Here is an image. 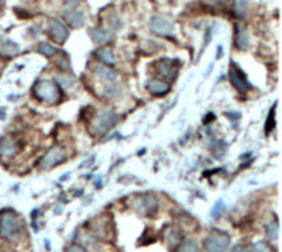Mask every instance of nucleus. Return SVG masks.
Masks as SVG:
<instances>
[{
	"label": "nucleus",
	"instance_id": "1a4fd4ad",
	"mask_svg": "<svg viewBox=\"0 0 282 252\" xmlns=\"http://www.w3.org/2000/svg\"><path fill=\"white\" fill-rule=\"evenodd\" d=\"M149 26H150L152 33L162 35V37H168V35L173 32V23L168 18H164V17H153L150 20Z\"/></svg>",
	"mask_w": 282,
	"mask_h": 252
},
{
	"label": "nucleus",
	"instance_id": "c85d7f7f",
	"mask_svg": "<svg viewBox=\"0 0 282 252\" xmlns=\"http://www.w3.org/2000/svg\"><path fill=\"white\" fill-rule=\"evenodd\" d=\"M65 2H66V4H71V5H73V4H78V2H80V0H65Z\"/></svg>",
	"mask_w": 282,
	"mask_h": 252
},
{
	"label": "nucleus",
	"instance_id": "f3484780",
	"mask_svg": "<svg viewBox=\"0 0 282 252\" xmlns=\"http://www.w3.org/2000/svg\"><path fill=\"white\" fill-rule=\"evenodd\" d=\"M94 73H96V76H97V78H99L101 81H106V82L116 81V73L112 71L111 66L99 65V66L94 68Z\"/></svg>",
	"mask_w": 282,
	"mask_h": 252
},
{
	"label": "nucleus",
	"instance_id": "b1692460",
	"mask_svg": "<svg viewBox=\"0 0 282 252\" xmlns=\"http://www.w3.org/2000/svg\"><path fill=\"white\" fill-rule=\"evenodd\" d=\"M274 125H276V106L271 109V114L267 117V124H266V134H269V132L274 129Z\"/></svg>",
	"mask_w": 282,
	"mask_h": 252
},
{
	"label": "nucleus",
	"instance_id": "20e7f679",
	"mask_svg": "<svg viewBox=\"0 0 282 252\" xmlns=\"http://www.w3.org/2000/svg\"><path fill=\"white\" fill-rule=\"evenodd\" d=\"M134 209H136V213H139L140 216H152L155 211H157L159 208V200L155 198L153 194H139L136 200L132 203Z\"/></svg>",
	"mask_w": 282,
	"mask_h": 252
},
{
	"label": "nucleus",
	"instance_id": "cd10ccee",
	"mask_svg": "<svg viewBox=\"0 0 282 252\" xmlns=\"http://www.w3.org/2000/svg\"><path fill=\"white\" fill-rule=\"evenodd\" d=\"M68 252H88L84 247H81V246H71L68 249Z\"/></svg>",
	"mask_w": 282,
	"mask_h": 252
},
{
	"label": "nucleus",
	"instance_id": "412c9836",
	"mask_svg": "<svg viewBox=\"0 0 282 252\" xmlns=\"http://www.w3.org/2000/svg\"><path fill=\"white\" fill-rule=\"evenodd\" d=\"M56 82H58L60 86L65 88V89L74 88V79L71 78V76H68V74H58V76H56Z\"/></svg>",
	"mask_w": 282,
	"mask_h": 252
},
{
	"label": "nucleus",
	"instance_id": "6ab92c4d",
	"mask_svg": "<svg viewBox=\"0 0 282 252\" xmlns=\"http://www.w3.org/2000/svg\"><path fill=\"white\" fill-rule=\"evenodd\" d=\"M38 53L43 54L45 58H52V56H55L56 53H58V48L50 45V43H40L38 45Z\"/></svg>",
	"mask_w": 282,
	"mask_h": 252
},
{
	"label": "nucleus",
	"instance_id": "9d476101",
	"mask_svg": "<svg viewBox=\"0 0 282 252\" xmlns=\"http://www.w3.org/2000/svg\"><path fill=\"white\" fill-rule=\"evenodd\" d=\"M48 33L56 43H63L68 38V28L56 18L50 20V23H48Z\"/></svg>",
	"mask_w": 282,
	"mask_h": 252
},
{
	"label": "nucleus",
	"instance_id": "c756f323",
	"mask_svg": "<svg viewBox=\"0 0 282 252\" xmlns=\"http://www.w3.org/2000/svg\"><path fill=\"white\" fill-rule=\"evenodd\" d=\"M216 2H221V0H216Z\"/></svg>",
	"mask_w": 282,
	"mask_h": 252
},
{
	"label": "nucleus",
	"instance_id": "7ed1b4c3",
	"mask_svg": "<svg viewBox=\"0 0 282 252\" xmlns=\"http://www.w3.org/2000/svg\"><path fill=\"white\" fill-rule=\"evenodd\" d=\"M33 96L46 104H56L60 101V89L52 81H38L33 88Z\"/></svg>",
	"mask_w": 282,
	"mask_h": 252
},
{
	"label": "nucleus",
	"instance_id": "2eb2a0df",
	"mask_svg": "<svg viewBox=\"0 0 282 252\" xmlns=\"http://www.w3.org/2000/svg\"><path fill=\"white\" fill-rule=\"evenodd\" d=\"M91 37H93V40L96 41V43L104 45V43H109L114 35H112V30H106V28H94V30L91 32Z\"/></svg>",
	"mask_w": 282,
	"mask_h": 252
},
{
	"label": "nucleus",
	"instance_id": "4468645a",
	"mask_svg": "<svg viewBox=\"0 0 282 252\" xmlns=\"http://www.w3.org/2000/svg\"><path fill=\"white\" fill-rule=\"evenodd\" d=\"M65 18L69 22V25L74 26V28H80L84 25L86 22V18H84V13L78 9H71V10H66L65 12Z\"/></svg>",
	"mask_w": 282,
	"mask_h": 252
},
{
	"label": "nucleus",
	"instance_id": "6e6552de",
	"mask_svg": "<svg viewBox=\"0 0 282 252\" xmlns=\"http://www.w3.org/2000/svg\"><path fill=\"white\" fill-rule=\"evenodd\" d=\"M177 69V61L173 60H160L159 63H155V71L164 79H173L178 73Z\"/></svg>",
	"mask_w": 282,
	"mask_h": 252
},
{
	"label": "nucleus",
	"instance_id": "f03ea898",
	"mask_svg": "<svg viewBox=\"0 0 282 252\" xmlns=\"http://www.w3.org/2000/svg\"><path fill=\"white\" fill-rule=\"evenodd\" d=\"M117 121H119V116L114 110H111V109L102 110L93 119V122H91V134L96 135V137L104 135L109 129L114 127Z\"/></svg>",
	"mask_w": 282,
	"mask_h": 252
},
{
	"label": "nucleus",
	"instance_id": "a878e982",
	"mask_svg": "<svg viewBox=\"0 0 282 252\" xmlns=\"http://www.w3.org/2000/svg\"><path fill=\"white\" fill-rule=\"evenodd\" d=\"M251 252H269V247H267L266 244H263V242H258V244L252 246Z\"/></svg>",
	"mask_w": 282,
	"mask_h": 252
},
{
	"label": "nucleus",
	"instance_id": "ddd939ff",
	"mask_svg": "<svg viewBox=\"0 0 282 252\" xmlns=\"http://www.w3.org/2000/svg\"><path fill=\"white\" fill-rule=\"evenodd\" d=\"M147 89L153 96H164L170 91V84H167L164 79H150L147 82Z\"/></svg>",
	"mask_w": 282,
	"mask_h": 252
},
{
	"label": "nucleus",
	"instance_id": "0eeeda50",
	"mask_svg": "<svg viewBox=\"0 0 282 252\" xmlns=\"http://www.w3.org/2000/svg\"><path fill=\"white\" fill-rule=\"evenodd\" d=\"M228 78H229V81H231V84L235 86L236 89H239V91H249L252 86H251V82L246 79V76L243 74V71L239 69L235 63L229 66V71H228Z\"/></svg>",
	"mask_w": 282,
	"mask_h": 252
},
{
	"label": "nucleus",
	"instance_id": "aec40b11",
	"mask_svg": "<svg viewBox=\"0 0 282 252\" xmlns=\"http://www.w3.org/2000/svg\"><path fill=\"white\" fill-rule=\"evenodd\" d=\"M266 234L269 237V241H276L277 236H279V224H277V219H274L271 224H267L266 226Z\"/></svg>",
	"mask_w": 282,
	"mask_h": 252
},
{
	"label": "nucleus",
	"instance_id": "423d86ee",
	"mask_svg": "<svg viewBox=\"0 0 282 252\" xmlns=\"http://www.w3.org/2000/svg\"><path fill=\"white\" fill-rule=\"evenodd\" d=\"M65 158H66V152L63 150L61 147H55V149L48 150L46 155L41 158L40 166L43 168V170H50V168L56 166L58 163L65 162Z\"/></svg>",
	"mask_w": 282,
	"mask_h": 252
},
{
	"label": "nucleus",
	"instance_id": "39448f33",
	"mask_svg": "<svg viewBox=\"0 0 282 252\" xmlns=\"http://www.w3.org/2000/svg\"><path fill=\"white\" fill-rule=\"evenodd\" d=\"M229 246V236L221 231L210 234L205 241V250L207 252H226Z\"/></svg>",
	"mask_w": 282,
	"mask_h": 252
},
{
	"label": "nucleus",
	"instance_id": "393cba45",
	"mask_svg": "<svg viewBox=\"0 0 282 252\" xmlns=\"http://www.w3.org/2000/svg\"><path fill=\"white\" fill-rule=\"evenodd\" d=\"M223 211H224V203L220 200V201H218L216 205L213 206V209H211V216H213V218H220Z\"/></svg>",
	"mask_w": 282,
	"mask_h": 252
},
{
	"label": "nucleus",
	"instance_id": "f257e3e1",
	"mask_svg": "<svg viewBox=\"0 0 282 252\" xmlns=\"http://www.w3.org/2000/svg\"><path fill=\"white\" fill-rule=\"evenodd\" d=\"M20 231V218L13 209H5L0 213V237L10 241Z\"/></svg>",
	"mask_w": 282,
	"mask_h": 252
},
{
	"label": "nucleus",
	"instance_id": "f8f14e48",
	"mask_svg": "<svg viewBox=\"0 0 282 252\" xmlns=\"http://www.w3.org/2000/svg\"><path fill=\"white\" fill-rule=\"evenodd\" d=\"M18 51H20V46L15 43V41L0 37V56H2V58L10 60V58H13V56H17Z\"/></svg>",
	"mask_w": 282,
	"mask_h": 252
},
{
	"label": "nucleus",
	"instance_id": "bb28decb",
	"mask_svg": "<svg viewBox=\"0 0 282 252\" xmlns=\"http://www.w3.org/2000/svg\"><path fill=\"white\" fill-rule=\"evenodd\" d=\"M229 252H248V249H246V246H243V244H236Z\"/></svg>",
	"mask_w": 282,
	"mask_h": 252
},
{
	"label": "nucleus",
	"instance_id": "dca6fc26",
	"mask_svg": "<svg viewBox=\"0 0 282 252\" xmlns=\"http://www.w3.org/2000/svg\"><path fill=\"white\" fill-rule=\"evenodd\" d=\"M235 45H236L238 50H248V46H249V35L241 26H236Z\"/></svg>",
	"mask_w": 282,
	"mask_h": 252
},
{
	"label": "nucleus",
	"instance_id": "a211bd4d",
	"mask_svg": "<svg viewBox=\"0 0 282 252\" xmlns=\"http://www.w3.org/2000/svg\"><path fill=\"white\" fill-rule=\"evenodd\" d=\"M96 56L99 58V61L106 66H114L116 63V58H114V53L111 51V48H99V50H96Z\"/></svg>",
	"mask_w": 282,
	"mask_h": 252
},
{
	"label": "nucleus",
	"instance_id": "9b49d317",
	"mask_svg": "<svg viewBox=\"0 0 282 252\" xmlns=\"http://www.w3.org/2000/svg\"><path fill=\"white\" fill-rule=\"evenodd\" d=\"M18 152V145L15 144V140H12L10 137H4L0 140V158L9 160L12 157H15V153Z\"/></svg>",
	"mask_w": 282,
	"mask_h": 252
},
{
	"label": "nucleus",
	"instance_id": "5701e85b",
	"mask_svg": "<svg viewBox=\"0 0 282 252\" xmlns=\"http://www.w3.org/2000/svg\"><path fill=\"white\" fill-rule=\"evenodd\" d=\"M231 9L238 17H243L246 13V0H233Z\"/></svg>",
	"mask_w": 282,
	"mask_h": 252
},
{
	"label": "nucleus",
	"instance_id": "4be33fe9",
	"mask_svg": "<svg viewBox=\"0 0 282 252\" xmlns=\"http://www.w3.org/2000/svg\"><path fill=\"white\" fill-rule=\"evenodd\" d=\"M200 247L195 241H185L177 247V252H198Z\"/></svg>",
	"mask_w": 282,
	"mask_h": 252
}]
</instances>
